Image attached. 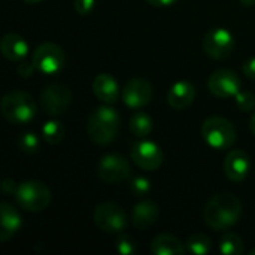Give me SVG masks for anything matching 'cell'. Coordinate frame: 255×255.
I'll return each instance as SVG.
<instances>
[{
  "mask_svg": "<svg viewBox=\"0 0 255 255\" xmlns=\"http://www.w3.org/2000/svg\"><path fill=\"white\" fill-rule=\"evenodd\" d=\"M242 202L232 193H220L209 199L203 209L206 226L217 232H224L241 220Z\"/></svg>",
  "mask_w": 255,
  "mask_h": 255,
  "instance_id": "cell-1",
  "label": "cell"
},
{
  "mask_svg": "<svg viewBox=\"0 0 255 255\" xmlns=\"http://www.w3.org/2000/svg\"><path fill=\"white\" fill-rule=\"evenodd\" d=\"M0 111L7 123L22 126L34 120L37 114V105L31 94L21 90H13L3 96L0 102Z\"/></svg>",
  "mask_w": 255,
  "mask_h": 255,
  "instance_id": "cell-2",
  "label": "cell"
},
{
  "mask_svg": "<svg viewBox=\"0 0 255 255\" xmlns=\"http://www.w3.org/2000/svg\"><path fill=\"white\" fill-rule=\"evenodd\" d=\"M120 123L121 118L114 108L99 106L88 117L87 133L94 143L106 145L117 137L120 130Z\"/></svg>",
  "mask_w": 255,
  "mask_h": 255,
  "instance_id": "cell-3",
  "label": "cell"
},
{
  "mask_svg": "<svg viewBox=\"0 0 255 255\" xmlns=\"http://www.w3.org/2000/svg\"><path fill=\"white\" fill-rule=\"evenodd\" d=\"M202 137L214 149H227L236 142V128L226 118L211 117L202 124Z\"/></svg>",
  "mask_w": 255,
  "mask_h": 255,
  "instance_id": "cell-4",
  "label": "cell"
},
{
  "mask_svg": "<svg viewBox=\"0 0 255 255\" xmlns=\"http://www.w3.org/2000/svg\"><path fill=\"white\" fill-rule=\"evenodd\" d=\"M15 199L24 211L40 212L51 203V190L40 181H25L18 185Z\"/></svg>",
  "mask_w": 255,
  "mask_h": 255,
  "instance_id": "cell-5",
  "label": "cell"
},
{
  "mask_svg": "<svg viewBox=\"0 0 255 255\" xmlns=\"http://www.w3.org/2000/svg\"><path fill=\"white\" fill-rule=\"evenodd\" d=\"M93 221L102 232L109 235L123 233L128 226L126 211L114 202H103L97 205L93 212Z\"/></svg>",
  "mask_w": 255,
  "mask_h": 255,
  "instance_id": "cell-6",
  "label": "cell"
},
{
  "mask_svg": "<svg viewBox=\"0 0 255 255\" xmlns=\"http://www.w3.org/2000/svg\"><path fill=\"white\" fill-rule=\"evenodd\" d=\"M31 63L37 72L43 75H55L64 67L66 55L57 43L43 42L33 51Z\"/></svg>",
  "mask_w": 255,
  "mask_h": 255,
  "instance_id": "cell-7",
  "label": "cell"
},
{
  "mask_svg": "<svg viewBox=\"0 0 255 255\" xmlns=\"http://www.w3.org/2000/svg\"><path fill=\"white\" fill-rule=\"evenodd\" d=\"M39 102L43 112L51 117H58L69 109L72 103V93L67 85L61 82H54L46 85L40 91Z\"/></svg>",
  "mask_w": 255,
  "mask_h": 255,
  "instance_id": "cell-8",
  "label": "cell"
},
{
  "mask_svg": "<svg viewBox=\"0 0 255 255\" xmlns=\"http://www.w3.org/2000/svg\"><path fill=\"white\" fill-rule=\"evenodd\" d=\"M131 175L130 163L120 154L103 155L97 166V176L106 184H118Z\"/></svg>",
  "mask_w": 255,
  "mask_h": 255,
  "instance_id": "cell-9",
  "label": "cell"
},
{
  "mask_svg": "<svg viewBox=\"0 0 255 255\" xmlns=\"http://www.w3.org/2000/svg\"><path fill=\"white\" fill-rule=\"evenodd\" d=\"M130 155H131V161L143 170H157L164 160V154L161 148L155 142L146 139L134 142Z\"/></svg>",
  "mask_w": 255,
  "mask_h": 255,
  "instance_id": "cell-10",
  "label": "cell"
},
{
  "mask_svg": "<svg viewBox=\"0 0 255 255\" xmlns=\"http://www.w3.org/2000/svg\"><path fill=\"white\" fill-rule=\"evenodd\" d=\"M203 49L211 58L223 60L233 52L235 37L227 28L223 27L212 28L206 33L203 39Z\"/></svg>",
  "mask_w": 255,
  "mask_h": 255,
  "instance_id": "cell-11",
  "label": "cell"
},
{
  "mask_svg": "<svg viewBox=\"0 0 255 255\" xmlns=\"http://www.w3.org/2000/svg\"><path fill=\"white\" fill-rule=\"evenodd\" d=\"M152 85L148 79L145 78H133L130 79L123 91H121V99L126 106L131 109H140L152 100Z\"/></svg>",
  "mask_w": 255,
  "mask_h": 255,
  "instance_id": "cell-12",
  "label": "cell"
},
{
  "mask_svg": "<svg viewBox=\"0 0 255 255\" xmlns=\"http://www.w3.org/2000/svg\"><path fill=\"white\" fill-rule=\"evenodd\" d=\"M209 91L220 99H232L241 91V79L230 69H218L208 79Z\"/></svg>",
  "mask_w": 255,
  "mask_h": 255,
  "instance_id": "cell-13",
  "label": "cell"
},
{
  "mask_svg": "<svg viewBox=\"0 0 255 255\" xmlns=\"http://www.w3.org/2000/svg\"><path fill=\"white\" fill-rule=\"evenodd\" d=\"M224 173L232 182H242L251 170V158L242 149H233L224 160Z\"/></svg>",
  "mask_w": 255,
  "mask_h": 255,
  "instance_id": "cell-14",
  "label": "cell"
},
{
  "mask_svg": "<svg viewBox=\"0 0 255 255\" xmlns=\"http://www.w3.org/2000/svg\"><path fill=\"white\" fill-rule=\"evenodd\" d=\"M22 227L19 212L7 202L0 203V241L6 242L13 238Z\"/></svg>",
  "mask_w": 255,
  "mask_h": 255,
  "instance_id": "cell-15",
  "label": "cell"
},
{
  "mask_svg": "<svg viewBox=\"0 0 255 255\" xmlns=\"http://www.w3.org/2000/svg\"><path fill=\"white\" fill-rule=\"evenodd\" d=\"M93 93L96 97L108 105H112L120 97V85L109 73H99L93 79Z\"/></svg>",
  "mask_w": 255,
  "mask_h": 255,
  "instance_id": "cell-16",
  "label": "cell"
},
{
  "mask_svg": "<svg viewBox=\"0 0 255 255\" xmlns=\"http://www.w3.org/2000/svg\"><path fill=\"white\" fill-rule=\"evenodd\" d=\"M0 52L9 61H22L28 54V45L19 34L9 33L0 40Z\"/></svg>",
  "mask_w": 255,
  "mask_h": 255,
  "instance_id": "cell-17",
  "label": "cell"
},
{
  "mask_svg": "<svg viewBox=\"0 0 255 255\" xmlns=\"http://www.w3.org/2000/svg\"><path fill=\"white\" fill-rule=\"evenodd\" d=\"M196 99V88L188 81L175 82L167 93V103L173 109H185Z\"/></svg>",
  "mask_w": 255,
  "mask_h": 255,
  "instance_id": "cell-18",
  "label": "cell"
},
{
  "mask_svg": "<svg viewBox=\"0 0 255 255\" xmlns=\"http://www.w3.org/2000/svg\"><path fill=\"white\" fill-rule=\"evenodd\" d=\"M158 215H160V211H158L157 203H154L151 200H142L133 208L131 224L136 229L143 230V229H148L152 224H155L158 220Z\"/></svg>",
  "mask_w": 255,
  "mask_h": 255,
  "instance_id": "cell-19",
  "label": "cell"
},
{
  "mask_svg": "<svg viewBox=\"0 0 255 255\" xmlns=\"http://www.w3.org/2000/svg\"><path fill=\"white\" fill-rule=\"evenodd\" d=\"M151 253L154 255H185L188 251L185 244H182L176 236L161 233L152 239Z\"/></svg>",
  "mask_w": 255,
  "mask_h": 255,
  "instance_id": "cell-20",
  "label": "cell"
},
{
  "mask_svg": "<svg viewBox=\"0 0 255 255\" xmlns=\"http://www.w3.org/2000/svg\"><path fill=\"white\" fill-rule=\"evenodd\" d=\"M128 127H130V131H131L136 137L145 139L146 136L151 134L152 127H154V123H152V120H151V117H149L148 114L137 111V112H134V114L131 115V118H130V126H128Z\"/></svg>",
  "mask_w": 255,
  "mask_h": 255,
  "instance_id": "cell-21",
  "label": "cell"
},
{
  "mask_svg": "<svg viewBox=\"0 0 255 255\" xmlns=\"http://www.w3.org/2000/svg\"><path fill=\"white\" fill-rule=\"evenodd\" d=\"M64 136H66V127L63 123L57 120H49L42 126V137L49 145L60 143L64 139Z\"/></svg>",
  "mask_w": 255,
  "mask_h": 255,
  "instance_id": "cell-22",
  "label": "cell"
},
{
  "mask_svg": "<svg viewBox=\"0 0 255 255\" xmlns=\"http://www.w3.org/2000/svg\"><path fill=\"white\" fill-rule=\"evenodd\" d=\"M220 253L224 255H241L244 254V241L236 233H224L218 244Z\"/></svg>",
  "mask_w": 255,
  "mask_h": 255,
  "instance_id": "cell-23",
  "label": "cell"
},
{
  "mask_svg": "<svg viewBox=\"0 0 255 255\" xmlns=\"http://www.w3.org/2000/svg\"><path fill=\"white\" fill-rule=\"evenodd\" d=\"M185 247H187V251L191 254L206 255L212 251V241L209 239V236L203 233H196L188 238Z\"/></svg>",
  "mask_w": 255,
  "mask_h": 255,
  "instance_id": "cell-24",
  "label": "cell"
},
{
  "mask_svg": "<svg viewBox=\"0 0 255 255\" xmlns=\"http://www.w3.org/2000/svg\"><path fill=\"white\" fill-rule=\"evenodd\" d=\"M18 146L25 154H34L39 149V137L31 131L22 133L18 139Z\"/></svg>",
  "mask_w": 255,
  "mask_h": 255,
  "instance_id": "cell-25",
  "label": "cell"
},
{
  "mask_svg": "<svg viewBox=\"0 0 255 255\" xmlns=\"http://www.w3.org/2000/svg\"><path fill=\"white\" fill-rule=\"evenodd\" d=\"M115 248H117V253H120V254L133 255L137 250V245H136L134 238H131L130 235H126V233H120Z\"/></svg>",
  "mask_w": 255,
  "mask_h": 255,
  "instance_id": "cell-26",
  "label": "cell"
},
{
  "mask_svg": "<svg viewBox=\"0 0 255 255\" xmlns=\"http://www.w3.org/2000/svg\"><path fill=\"white\" fill-rule=\"evenodd\" d=\"M130 191L134 197H145L151 193V182L148 178L134 176L130 182Z\"/></svg>",
  "mask_w": 255,
  "mask_h": 255,
  "instance_id": "cell-27",
  "label": "cell"
},
{
  "mask_svg": "<svg viewBox=\"0 0 255 255\" xmlns=\"http://www.w3.org/2000/svg\"><path fill=\"white\" fill-rule=\"evenodd\" d=\"M235 100H236V106L244 112L253 111L255 108V94L251 91H239Z\"/></svg>",
  "mask_w": 255,
  "mask_h": 255,
  "instance_id": "cell-28",
  "label": "cell"
},
{
  "mask_svg": "<svg viewBox=\"0 0 255 255\" xmlns=\"http://www.w3.org/2000/svg\"><path fill=\"white\" fill-rule=\"evenodd\" d=\"M96 0H75L73 6L79 15H88L94 9Z\"/></svg>",
  "mask_w": 255,
  "mask_h": 255,
  "instance_id": "cell-29",
  "label": "cell"
},
{
  "mask_svg": "<svg viewBox=\"0 0 255 255\" xmlns=\"http://www.w3.org/2000/svg\"><path fill=\"white\" fill-rule=\"evenodd\" d=\"M34 70H36V67L33 66V63L21 61V63L18 64V73H19L22 78H28V76H31Z\"/></svg>",
  "mask_w": 255,
  "mask_h": 255,
  "instance_id": "cell-30",
  "label": "cell"
},
{
  "mask_svg": "<svg viewBox=\"0 0 255 255\" xmlns=\"http://www.w3.org/2000/svg\"><path fill=\"white\" fill-rule=\"evenodd\" d=\"M242 70H244L245 76H248L250 79H254L255 81V57H253V58H248V60L244 63Z\"/></svg>",
  "mask_w": 255,
  "mask_h": 255,
  "instance_id": "cell-31",
  "label": "cell"
},
{
  "mask_svg": "<svg viewBox=\"0 0 255 255\" xmlns=\"http://www.w3.org/2000/svg\"><path fill=\"white\" fill-rule=\"evenodd\" d=\"M16 188L18 187L15 185V182L12 179H4L3 184H1V190H3L4 194H15L16 193Z\"/></svg>",
  "mask_w": 255,
  "mask_h": 255,
  "instance_id": "cell-32",
  "label": "cell"
},
{
  "mask_svg": "<svg viewBox=\"0 0 255 255\" xmlns=\"http://www.w3.org/2000/svg\"><path fill=\"white\" fill-rule=\"evenodd\" d=\"M146 1L152 6H157V7H166V6L175 4L178 0H146Z\"/></svg>",
  "mask_w": 255,
  "mask_h": 255,
  "instance_id": "cell-33",
  "label": "cell"
},
{
  "mask_svg": "<svg viewBox=\"0 0 255 255\" xmlns=\"http://www.w3.org/2000/svg\"><path fill=\"white\" fill-rule=\"evenodd\" d=\"M250 128H251L253 134L255 136V112L253 114V117H251V121H250Z\"/></svg>",
  "mask_w": 255,
  "mask_h": 255,
  "instance_id": "cell-34",
  "label": "cell"
},
{
  "mask_svg": "<svg viewBox=\"0 0 255 255\" xmlns=\"http://www.w3.org/2000/svg\"><path fill=\"white\" fill-rule=\"evenodd\" d=\"M241 3H242L244 6H247V7H250V6H254V4H255V0H241Z\"/></svg>",
  "mask_w": 255,
  "mask_h": 255,
  "instance_id": "cell-35",
  "label": "cell"
},
{
  "mask_svg": "<svg viewBox=\"0 0 255 255\" xmlns=\"http://www.w3.org/2000/svg\"><path fill=\"white\" fill-rule=\"evenodd\" d=\"M25 3H28V4H34V3H39V1H42V0H24Z\"/></svg>",
  "mask_w": 255,
  "mask_h": 255,
  "instance_id": "cell-36",
  "label": "cell"
},
{
  "mask_svg": "<svg viewBox=\"0 0 255 255\" xmlns=\"http://www.w3.org/2000/svg\"><path fill=\"white\" fill-rule=\"evenodd\" d=\"M251 254H253V255H255V250H253V251H251Z\"/></svg>",
  "mask_w": 255,
  "mask_h": 255,
  "instance_id": "cell-37",
  "label": "cell"
}]
</instances>
